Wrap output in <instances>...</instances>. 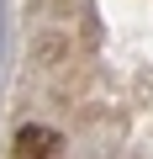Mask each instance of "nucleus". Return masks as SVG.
I'll return each instance as SVG.
<instances>
[{
	"mask_svg": "<svg viewBox=\"0 0 153 159\" xmlns=\"http://www.w3.org/2000/svg\"><path fill=\"white\" fill-rule=\"evenodd\" d=\"M16 159H63V133L48 122H27L16 133Z\"/></svg>",
	"mask_w": 153,
	"mask_h": 159,
	"instance_id": "obj_1",
	"label": "nucleus"
}]
</instances>
